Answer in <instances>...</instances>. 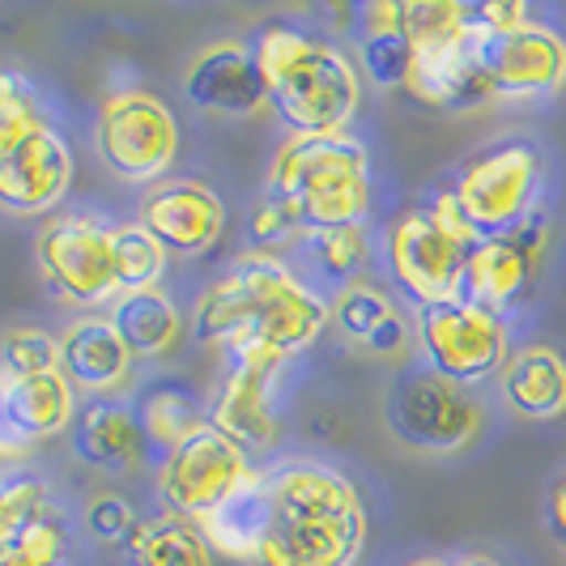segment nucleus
Returning <instances> with one entry per match:
<instances>
[{"mask_svg":"<svg viewBox=\"0 0 566 566\" xmlns=\"http://www.w3.org/2000/svg\"><path fill=\"white\" fill-rule=\"evenodd\" d=\"M137 227L167 255H200L222 239L227 205L200 179H167L145 192Z\"/></svg>","mask_w":566,"mask_h":566,"instance_id":"2eb2a0df","label":"nucleus"},{"mask_svg":"<svg viewBox=\"0 0 566 566\" xmlns=\"http://www.w3.org/2000/svg\"><path fill=\"white\" fill-rule=\"evenodd\" d=\"M358 56H363V69L375 85L384 90H397V85L409 82V69H413V43L409 34L397 30V34H367L358 39Z\"/></svg>","mask_w":566,"mask_h":566,"instance_id":"c85d7f7f","label":"nucleus"},{"mask_svg":"<svg viewBox=\"0 0 566 566\" xmlns=\"http://www.w3.org/2000/svg\"><path fill=\"white\" fill-rule=\"evenodd\" d=\"M255 478L260 473L248 460V448L222 434L213 422H205L167 452L158 473V494L170 515L205 524L209 515L234 503Z\"/></svg>","mask_w":566,"mask_h":566,"instance_id":"6e6552de","label":"nucleus"},{"mask_svg":"<svg viewBox=\"0 0 566 566\" xmlns=\"http://www.w3.org/2000/svg\"><path fill=\"white\" fill-rule=\"evenodd\" d=\"M367 541L358 490L328 464L290 460L255 478V566H354Z\"/></svg>","mask_w":566,"mask_h":566,"instance_id":"f257e3e1","label":"nucleus"},{"mask_svg":"<svg viewBox=\"0 0 566 566\" xmlns=\"http://www.w3.org/2000/svg\"><path fill=\"white\" fill-rule=\"evenodd\" d=\"M137 418H142V426H145V439H149V443H163L167 452L184 434H192L197 426H205L197 397L184 392V388H154V392L142 400Z\"/></svg>","mask_w":566,"mask_h":566,"instance_id":"bb28decb","label":"nucleus"},{"mask_svg":"<svg viewBox=\"0 0 566 566\" xmlns=\"http://www.w3.org/2000/svg\"><path fill=\"white\" fill-rule=\"evenodd\" d=\"M478 48L494 98H549L566 85V39L537 18L503 34H478Z\"/></svg>","mask_w":566,"mask_h":566,"instance_id":"4468645a","label":"nucleus"},{"mask_svg":"<svg viewBox=\"0 0 566 566\" xmlns=\"http://www.w3.org/2000/svg\"><path fill=\"white\" fill-rule=\"evenodd\" d=\"M112 269L115 290L119 294H142L154 290L163 269H167V252L145 234L142 227H115L112 230Z\"/></svg>","mask_w":566,"mask_h":566,"instance_id":"a878e982","label":"nucleus"},{"mask_svg":"<svg viewBox=\"0 0 566 566\" xmlns=\"http://www.w3.org/2000/svg\"><path fill=\"white\" fill-rule=\"evenodd\" d=\"M39 269L43 277L56 285L69 303L94 307L115 294V269H112V230L85 213H64L52 218L39 230Z\"/></svg>","mask_w":566,"mask_h":566,"instance_id":"f8f14e48","label":"nucleus"},{"mask_svg":"<svg viewBox=\"0 0 566 566\" xmlns=\"http://www.w3.org/2000/svg\"><path fill=\"white\" fill-rule=\"evenodd\" d=\"M388 426L418 452H460L482 430V405L469 397V388L434 370H418L392 388Z\"/></svg>","mask_w":566,"mask_h":566,"instance_id":"9b49d317","label":"nucleus"},{"mask_svg":"<svg viewBox=\"0 0 566 566\" xmlns=\"http://www.w3.org/2000/svg\"><path fill=\"white\" fill-rule=\"evenodd\" d=\"M77 405H73V384L64 370H43V375H0V426L22 439H52L64 426H73Z\"/></svg>","mask_w":566,"mask_h":566,"instance_id":"aec40b11","label":"nucleus"},{"mask_svg":"<svg viewBox=\"0 0 566 566\" xmlns=\"http://www.w3.org/2000/svg\"><path fill=\"white\" fill-rule=\"evenodd\" d=\"M413 566H452V563H439V558H422V563H413Z\"/></svg>","mask_w":566,"mask_h":566,"instance_id":"4c0bfd02","label":"nucleus"},{"mask_svg":"<svg viewBox=\"0 0 566 566\" xmlns=\"http://www.w3.org/2000/svg\"><path fill=\"white\" fill-rule=\"evenodd\" d=\"M137 524H142V520L133 515L124 494H112V490H107V494H94V499L85 503V528L98 541H128Z\"/></svg>","mask_w":566,"mask_h":566,"instance_id":"473e14b6","label":"nucleus"},{"mask_svg":"<svg viewBox=\"0 0 566 566\" xmlns=\"http://www.w3.org/2000/svg\"><path fill=\"white\" fill-rule=\"evenodd\" d=\"M137 566H213V545L205 528L179 515H154L142 520L128 537Z\"/></svg>","mask_w":566,"mask_h":566,"instance_id":"393cba45","label":"nucleus"},{"mask_svg":"<svg viewBox=\"0 0 566 566\" xmlns=\"http://www.w3.org/2000/svg\"><path fill=\"white\" fill-rule=\"evenodd\" d=\"M312 239V252L319 260L324 273L333 277H358L363 264H367V222L358 227H333V230H315L307 234Z\"/></svg>","mask_w":566,"mask_h":566,"instance_id":"7c9ffc66","label":"nucleus"},{"mask_svg":"<svg viewBox=\"0 0 566 566\" xmlns=\"http://www.w3.org/2000/svg\"><path fill=\"white\" fill-rule=\"evenodd\" d=\"M145 443L149 439H145L142 418L119 400H94L73 418V448L94 469L124 473L142 460Z\"/></svg>","mask_w":566,"mask_h":566,"instance_id":"5701e85b","label":"nucleus"},{"mask_svg":"<svg viewBox=\"0 0 566 566\" xmlns=\"http://www.w3.org/2000/svg\"><path fill=\"white\" fill-rule=\"evenodd\" d=\"M34 124H43V119H39L30 82L13 69H0V154L22 142Z\"/></svg>","mask_w":566,"mask_h":566,"instance_id":"2f4dec72","label":"nucleus"},{"mask_svg":"<svg viewBox=\"0 0 566 566\" xmlns=\"http://www.w3.org/2000/svg\"><path fill=\"white\" fill-rule=\"evenodd\" d=\"M392 315H397L392 298L370 282H349L337 294V303H333V319H337V328L349 340H358V345H367L370 333H375L379 324H388Z\"/></svg>","mask_w":566,"mask_h":566,"instance_id":"cd10ccee","label":"nucleus"},{"mask_svg":"<svg viewBox=\"0 0 566 566\" xmlns=\"http://www.w3.org/2000/svg\"><path fill=\"white\" fill-rule=\"evenodd\" d=\"M184 94L200 112L218 115H252L269 103L264 77L255 69V56L239 43H213L205 48L184 77Z\"/></svg>","mask_w":566,"mask_h":566,"instance_id":"6ab92c4d","label":"nucleus"},{"mask_svg":"<svg viewBox=\"0 0 566 566\" xmlns=\"http://www.w3.org/2000/svg\"><path fill=\"white\" fill-rule=\"evenodd\" d=\"M333 307L303 285L273 252H248L230 264L222 282L200 294L197 333L230 354L294 358L324 337Z\"/></svg>","mask_w":566,"mask_h":566,"instance_id":"f03ea898","label":"nucleus"},{"mask_svg":"<svg viewBox=\"0 0 566 566\" xmlns=\"http://www.w3.org/2000/svg\"><path fill=\"white\" fill-rule=\"evenodd\" d=\"M541 175H545V158H541L537 145L503 142L473 154L460 167L455 188L448 197L455 200L464 227L478 239H494V234H507L537 213Z\"/></svg>","mask_w":566,"mask_h":566,"instance_id":"0eeeda50","label":"nucleus"},{"mask_svg":"<svg viewBox=\"0 0 566 566\" xmlns=\"http://www.w3.org/2000/svg\"><path fill=\"white\" fill-rule=\"evenodd\" d=\"M94 142L103 163L128 179V184H149L163 179L179 154V124L158 94L145 90H119L103 98L98 107V128Z\"/></svg>","mask_w":566,"mask_h":566,"instance_id":"1a4fd4ad","label":"nucleus"},{"mask_svg":"<svg viewBox=\"0 0 566 566\" xmlns=\"http://www.w3.org/2000/svg\"><path fill=\"white\" fill-rule=\"evenodd\" d=\"M405 34L413 43V69L405 90L443 112H469L494 98L485 82L478 30L469 27V4L455 0H405Z\"/></svg>","mask_w":566,"mask_h":566,"instance_id":"39448f33","label":"nucleus"},{"mask_svg":"<svg viewBox=\"0 0 566 566\" xmlns=\"http://www.w3.org/2000/svg\"><path fill=\"white\" fill-rule=\"evenodd\" d=\"M418 340L430 370L460 388L499 375L507 363V319L460 298L418 307Z\"/></svg>","mask_w":566,"mask_h":566,"instance_id":"9d476101","label":"nucleus"},{"mask_svg":"<svg viewBox=\"0 0 566 566\" xmlns=\"http://www.w3.org/2000/svg\"><path fill=\"white\" fill-rule=\"evenodd\" d=\"M452 566H503L499 558H490V554H464V558H455Z\"/></svg>","mask_w":566,"mask_h":566,"instance_id":"e433bc0d","label":"nucleus"},{"mask_svg":"<svg viewBox=\"0 0 566 566\" xmlns=\"http://www.w3.org/2000/svg\"><path fill=\"white\" fill-rule=\"evenodd\" d=\"M112 324L133 358H163V354H175L179 340H184V315L158 290L119 294Z\"/></svg>","mask_w":566,"mask_h":566,"instance_id":"b1692460","label":"nucleus"},{"mask_svg":"<svg viewBox=\"0 0 566 566\" xmlns=\"http://www.w3.org/2000/svg\"><path fill=\"white\" fill-rule=\"evenodd\" d=\"M405 340H409V328H405V319H400V312H397L388 324H379V328L370 333L367 349L370 354H379V358H397L400 349H405Z\"/></svg>","mask_w":566,"mask_h":566,"instance_id":"f704fd0d","label":"nucleus"},{"mask_svg":"<svg viewBox=\"0 0 566 566\" xmlns=\"http://www.w3.org/2000/svg\"><path fill=\"white\" fill-rule=\"evenodd\" d=\"M478 243L482 239L464 227L455 200L439 197L397 218L388 230L384 252H388V269L400 282V290L418 307H439V303H452L460 294L464 260Z\"/></svg>","mask_w":566,"mask_h":566,"instance_id":"423d86ee","label":"nucleus"},{"mask_svg":"<svg viewBox=\"0 0 566 566\" xmlns=\"http://www.w3.org/2000/svg\"><path fill=\"white\" fill-rule=\"evenodd\" d=\"M69 524L39 478L0 482V566H60Z\"/></svg>","mask_w":566,"mask_h":566,"instance_id":"dca6fc26","label":"nucleus"},{"mask_svg":"<svg viewBox=\"0 0 566 566\" xmlns=\"http://www.w3.org/2000/svg\"><path fill=\"white\" fill-rule=\"evenodd\" d=\"M73 184V149L52 124H34L0 154V205L9 213H48Z\"/></svg>","mask_w":566,"mask_h":566,"instance_id":"f3484780","label":"nucleus"},{"mask_svg":"<svg viewBox=\"0 0 566 566\" xmlns=\"http://www.w3.org/2000/svg\"><path fill=\"white\" fill-rule=\"evenodd\" d=\"M294 234V222L285 218L282 205H273V200H264L260 209L252 213V239L255 243H264V248H273V243H285Z\"/></svg>","mask_w":566,"mask_h":566,"instance_id":"72a5a7b5","label":"nucleus"},{"mask_svg":"<svg viewBox=\"0 0 566 566\" xmlns=\"http://www.w3.org/2000/svg\"><path fill=\"white\" fill-rule=\"evenodd\" d=\"M545 218L533 213L528 222H520L507 234L482 239L469 260H464V277H460V303H473L482 312L507 315L537 282L541 255H545Z\"/></svg>","mask_w":566,"mask_h":566,"instance_id":"ddd939ff","label":"nucleus"},{"mask_svg":"<svg viewBox=\"0 0 566 566\" xmlns=\"http://www.w3.org/2000/svg\"><path fill=\"white\" fill-rule=\"evenodd\" d=\"M269 200L282 205L294 230H307V234L367 222V149L345 133L290 137L269 170Z\"/></svg>","mask_w":566,"mask_h":566,"instance_id":"20e7f679","label":"nucleus"},{"mask_svg":"<svg viewBox=\"0 0 566 566\" xmlns=\"http://www.w3.org/2000/svg\"><path fill=\"white\" fill-rule=\"evenodd\" d=\"M252 56L264 77L269 107L294 137L345 133L363 103V77L340 48L303 30L269 27L255 34Z\"/></svg>","mask_w":566,"mask_h":566,"instance_id":"7ed1b4c3","label":"nucleus"},{"mask_svg":"<svg viewBox=\"0 0 566 566\" xmlns=\"http://www.w3.org/2000/svg\"><path fill=\"white\" fill-rule=\"evenodd\" d=\"M507 405L528 422H554L566 413V358L554 345H524L499 370Z\"/></svg>","mask_w":566,"mask_h":566,"instance_id":"4be33fe9","label":"nucleus"},{"mask_svg":"<svg viewBox=\"0 0 566 566\" xmlns=\"http://www.w3.org/2000/svg\"><path fill=\"white\" fill-rule=\"evenodd\" d=\"M545 524H549V533L566 545V473L549 485V499H545Z\"/></svg>","mask_w":566,"mask_h":566,"instance_id":"c9c22d12","label":"nucleus"},{"mask_svg":"<svg viewBox=\"0 0 566 566\" xmlns=\"http://www.w3.org/2000/svg\"><path fill=\"white\" fill-rule=\"evenodd\" d=\"M133 367L128 345L115 333L112 315H82L64 328L60 337V370L69 375L73 388L85 392H112L115 384H124V375Z\"/></svg>","mask_w":566,"mask_h":566,"instance_id":"412c9836","label":"nucleus"},{"mask_svg":"<svg viewBox=\"0 0 566 566\" xmlns=\"http://www.w3.org/2000/svg\"><path fill=\"white\" fill-rule=\"evenodd\" d=\"M282 363L277 358H264V354H239L234 367H230L222 392L213 400V418L222 434H230L234 443H255V448H269L277 439V418H273V379H277Z\"/></svg>","mask_w":566,"mask_h":566,"instance_id":"a211bd4d","label":"nucleus"},{"mask_svg":"<svg viewBox=\"0 0 566 566\" xmlns=\"http://www.w3.org/2000/svg\"><path fill=\"white\" fill-rule=\"evenodd\" d=\"M0 367H4V375L60 370V337L43 333V328H9L0 340Z\"/></svg>","mask_w":566,"mask_h":566,"instance_id":"c756f323","label":"nucleus"}]
</instances>
